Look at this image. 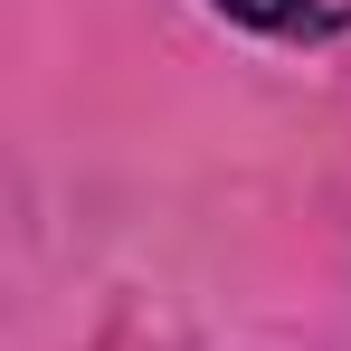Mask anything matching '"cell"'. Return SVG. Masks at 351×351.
I'll return each instance as SVG.
<instances>
[{
	"mask_svg": "<svg viewBox=\"0 0 351 351\" xmlns=\"http://www.w3.org/2000/svg\"><path fill=\"white\" fill-rule=\"evenodd\" d=\"M237 19H256V29H285V38H313V29H342L351 0H219Z\"/></svg>",
	"mask_w": 351,
	"mask_h": 351,
	"instance_id": "1",
	"label": "cell"
}]
</instances>
